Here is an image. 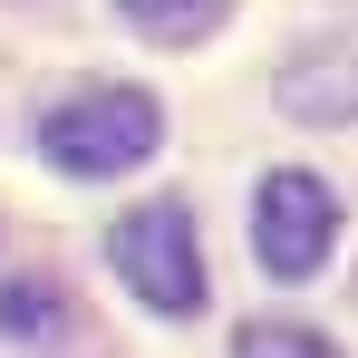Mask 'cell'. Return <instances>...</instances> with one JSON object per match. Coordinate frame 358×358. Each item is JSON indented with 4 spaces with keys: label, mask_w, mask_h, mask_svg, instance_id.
<instances>
[{
    "label": "cell",
    "mask_w": 358,
    "mask_h": 358,
    "mask_svg": "<svg viewBox=\"0 0 358 358\" xmlns=\"http://www.w3.org/2000/svg\"><path fill=\"white\" fill-rule=\"evenodd\" d=\"M329 242H339V194L329 184L300 175V165L262 175V194H252V252H262L271 281H310L329 262Z\"/></svg>",
    "instance_id": "3957f363"
},
{
    "label": "cell",
    "mask_w": 358,
    "mask_h": 358,
    "mask_svg": "<svg viewBox=\"0 0 358 358\" xmlns=\"http://www.w3.org/2000/svg\"><path fill=\"white\" fill-rule=\"evenodd\" d=\"M107 262H117V281L145 300V310H165V320H194V310H203V242H194V213H184V203H136V213H117Z\"/></svg>",
    "instance_id": "7a4b0ae2"
},
{
    "label": "cell",
    "mask_w": 358,
    "mask_h": 358,
    "mask_svg": "<svg viewBox=\"0 0 358 358\" xmlns=\"http://www.w3.org/2000/svg\"><path fill=\"white\" fill-rule=\"evenodd\" d=\"M155 136H165V107L145 87H87V97L39 117V155L59 175H126L155 155Z\"/></svg>",
    "instance_id": "6da1fadb"
},
{
    "label": "cell",
    "mask_w": 358,
    "mask_h": 358,
    "mask_svg": "<svg viewBox=\"0 0 358 358\" xmlns=\"http://www.w3.org/2000/svg\"><path fill=\"white\" fill-rule=\"evenodd\" d=\"M281 107H291L300 126H358V29L310 39V49L281 68Z\"/></svg>",
    "instance_id": "277c9868"
},
{
    "label": "cell",
    "mask_w": 358,
    "mask_h": 358,
    "mask_svg": "<svg viewBox=\"0 0 358 358\" xmlns=\"http://www.w3.org/2000/svg\"><path fill=\"white\" fill-rule=\"evenodd\" d=\"M233 358H339V349H329L320 329H300V320H252L233 339Z\"/></svg>",
    "instance_id": "52a82bcc"
},
{
    "label": "cell",
    "mask_w": 358,
    "mask_h": 358,
    "mask_svg": "<svg viewBox=\"0 0 358 358\" xmlns=\"http://www.w3.org/2000/svg\"><path fill=\"white\" fill-rule=\"evenodd\" d=\"M59 320H68V291H59V281H39V271L0 281V339H39V329H59Z\"/></svg>",
    "instance_id": "5b68a950"
},
{
    "label": "cell",
    "mask_w": 358,
    "mask_h": 358,
    "mask_svg": "<svg viewBox=\"0 0 358 358\" xmlns=\"http://www.w3.org/2000/svg\"><path fill=\"white\" fill-rule=\"evenodd\" d=\"M117 10L136 20V29H155V39H203L233 0H117Z\"/></svg>",
    "instance_id": "8992f818"
}]
</instances>
